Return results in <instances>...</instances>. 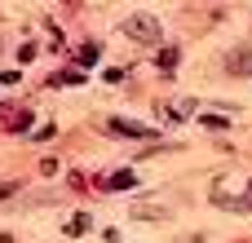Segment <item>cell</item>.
I'll use <instances>...</instances> for the list:
<instances>
[{
    "mask_svg": "<svg viewBox=\"0 0 252 243\" xmlns=\"http://www.w3.org/2000/svg\"><path fill=\"white\" fill-rule=\"evenodd\" d=\"M13 190H18V182H4V186H0V199H4V195H13Z\"/></svg>",
    "mask_w": 252,
    "mask_h": 243,
    "instance_id": "cell-10",
    "label": "cell"
},
{
    "mask_svg": "<svg viewBox=\"0 0 252 243\" xmlns=\"http://www.w3.org/2000/svg\"><path fill=\"white\" fill-rule=\"evenodd\" d=\"M159 66H164V71H173V66H177V49H173V44H168V49H159Z\"/></svg>",
    "mask_w": 252,
    "mask_h": 243,
    "instance_id": "cell-6",
    "label": "cell"
},
{
    "mask_svg": "<svg viewBox=\"0 0 252 243\" xmlns=\"http://www.w3.org/2000/svg\"><path fill=\"white\" fill-rule=\"evenodd\" d=\"M248 204H252V195H248Z\"/></svg>",
    "mask_w": 252,
    "mask_h": 243,
    "instance_id": "cell-11",
    "label": "cell"
},
{
    "mask_svg": "<svg viewBox=\"0 0 252 243\" xmlns=\"http://www.w3.org/2000/svg\"><path fill=\"white\" fill-rule=\"evenodd\" d=\"M106 128H111V133H124V137H151V128H142V124H133V120H111Z\"/></svg>",
    "mask_w": 252,
    "mask_h": 243,
    "instance_id": "cell-5",
    "label": "cell"
},
{
    "mask_svg": "<svg viewBox=\"0 0 252 243\" xmlns=\"http://www.w3.org/2000/svg\"><path fill=\"white\" fill-rule=\"evenodd\" d=\"M9 106H0V128H31V111L13 106V115H4Z\"/></svg>",
    "mask_w": 252,
    "mask_h": 243,
    "instance_id": "cell-3",
    "label": "cell"
},
{
    "mask_svg": "<svg viewBox=\"0 0 252 243\" xmlns=\"http://www.w3.org/2000/svg\"><path fill=\"white\" fill-rule=\"evenodd\" d=\"M84 230H93V221H89V217H75V221H66V235H84Z\"/></svg>",
    "mask_w": 252,
    "mask_h": 243,
    "instance_id": "cell-7",
    "label": "cell"
},
{
    "mask_svg": "<svg viewBox=\"0 0 252 243\" xmlns=\"http://www.w3.org/2000/svg\"><path fill=\"white\" fill-rule=\"evenodd\" d=\"M226 71L230 75H252V44H239L235 53H226Z\"/></svg>",
    "mask_w": 252,
    "mask_h": 243,
    "instance_id": "cell-2",
    "label": "cell"
},
{
    "mask_svg": "<svg viewBox=\"0 0 252 243\" xmlns=\"http://www.w3.org/2000/svg\"><path fill=\"white\" fill-rule=\"evenodd\" d=\"M75 58H80L84 66H89V62H97V44H80V53H75Z\"/></svg>",
    "mask_w": 252,
    "mask_h": 243,
    "instance_id": "cell-8",
    "label": "cell"
},
{
    "mask_svg": "<svg viewBox=\"0 0 252 243\" xmlns=\"http://www.w3.org/2000/svg\"><path fill=\"white\" fill-rule=\"evenodd\" d=\"M80 80H84L80 71H62V75H53V84H80Z\"/></svg>",
    "mask_w": 252,
    "mask_h": 243,
    "instance_id": "cell-9",
    "label": "cell"
},
{
    "mask_svg": "<svg viewBox=\"0 0 252 243\" xmlns=\"http://www.w3.org/2000/svg\"><path fill=\"white\" fill-rule=\"evenodd\" d=\"M124 35L128 40H137V44H159V22H155V13H128L124 18Z\"/></svg>",
    "mask_w": 252,
    "mask_h": 243,
    "instance_id": "cell-1",
    "label": "cell"
},
{
    "mask_svg": "<svg viewBox=\"0 0 252 243\" xmlns=\"http://www.w3.org/2000/svg\"><path fill=\"white\" fill-rule=\"evenodd\" d=\"M137 186V177L128 173V168H120V173H111L106 182H102V190H133Z\"/></svg>",
    "mask_w": 252,
    "mask_h": 243,
    "instance_id": "cell-4",
    "label": "cell"
}]
</instances>
